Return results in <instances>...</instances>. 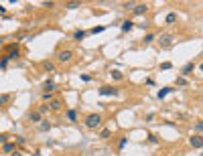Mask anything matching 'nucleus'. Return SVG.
Instances as JSON below:
<instances>
[{"label":"nucleus","mask_w":203,"mask_h":156,"mask_svg":"<svg viewBox=\"0 0 203 156\" xmlns=\"http://www.w3.org/2000/svg\"><path fill=\"white\" fill-rule=\"evenodd\" d=\"M8 57H2V61H0V67H2V69H6V67H8Z\"/></svg>","instance_id":"nucleus-23"},{"label":"nucleus","mask_w":203,"mask_h":156,"mask_svg":"<svg viewBox=\"0 0 203 156\" xmlns=\"http://www.w3.org/2000/svg\"><path fill=\"white\" fill-rule=\"evenodd\" d=\"M102 31H104V27H96V29L89 31V35H98V33H102Z\"/></svg>","instance_id":"nucleus-28"},{"label":"nucleus","mask_w":203,"mask_h":156,"mask_svg":"<svg viewBox=\"0 0 203 156\" xmlns=\"http://www.w3.org/2000/svg\"><path fill=\"white\" fill-rule=\"evenodd\" d=\"M126 144H128V138H120V142H118V152H122V150L126 148Z\"/></svg>","instance_id":"nucleus-17"},{"label":"nucleus","mask_w":203,"mask_h":156,"mask_svg":"<svg viewBox=\"0 0 203 156\" xmlns=\"http://www.w3.org/2000/svg\"><path fill=\"white\" fill-rule=\"evenodd\" d=\"M49 105H51V109H61V99H53Z\"/></svg>","instance_id":"nucleus-20"},{"label":"nucleus","mask_w":203,"mask_h":156,"mask_svg":"<svg viewBox=\"0 0 203 156\" xmlns=\"http://www.w3.org/2000/svg\"><path fill=\"white\" fill-rule=\"evenodd\" d=\"M201 156H203V154H201Z\"/></svg>","instance_id":"nucleus-38"},{"label":"nucleus","mask_w":203,"mask_h":156,"mask_svg":"<svg viewBox=\"0 0 203 156\" xmlns=\"http://www.w3.org/2000/svg\"><path fill=\"white\" fill-rule=\"evenodd\" d=\"M159 41H161V45H163V47H169V45H171V41H173V35H163Z\"/></svg>","instance_id":"nucleus-11"},{"label":"nucleus","mask_w":203,"mask_h":156,"mask_svg":"<svg viewBox=\"0 0 203 156\" xmlns=\"http://www.w3.org/2000/svg\"><path fill=\"white\" fill-rule=\"evenodd\" d=\"M193 69H195V65H193V63H187V65L183 67V71H181V73H183V75H191Z\"/></svg>","instance_id":"nucleus-12"},{"label":"nucleus","mask_w":203,"mask_h":156,"mask_svg":"<svg viewBox=\"0 0 203 156\" xmlns=\"http://www.w3.org/2000/svg\"><path fill=\"white\" fill-rule=\"evenodd\" d=\"M41 116H43V114H41V111L37 109V111H31V114H29V120L37 124V122H43V120H41Z\"/></svg>","instance_id":"nucleus-8"},{"label":"nucleus","mask_w":203,"mask_h":156,"mask_svg":"<svg viewBox=\"0 0 203 156\" xmlns=\"http://www.w3.org/2000/svg\"><path fill=\"white\" fill-rule=\"evenodd\" d=\"M171 91H173V87H163V89H161V91H159V99H163V97H167V95H169Z\"/></svg>","instance_id":"nucleus-13"},{"label":"nucleus","mask_w":203,"mask_h":156,"mask_svg":"<svg viewBox=\"0 0 203 156\" xmlns=\"http://www.w3.org/2000/svg\"><path fill=\"white\" fill-rule=\"evenodd\" d=\"M175 20H177V14H175V12H169V14H167V22L171 25V22H175Z\"/></svg>","instance_id":"nucleus-22"},{"label":"nucleus","mask_w":203,"mask_h":156,"mask_svg":"<svg viewBox=\"0 0 203 156\" xmlns=\"http://www.w3.org/2000/svg\"><path fill=\"white\" fill-rule=\"evenodd\" d=\"M132 27H134V22H132V20H124L122 25H120L122 33H128V31H132Z\"/></svg>","instance_id":"nucleus-10"},{"label":"nucleus","mask_w":203,"mask_h":156,"mask_svg":"<svg viewBox=\"0 0 203 156\" xmlns=\"http://www.w3.org/2000/svg\"><path fill=\"white\" fill-rule=\"evenodd\" d=\"M152 41H154V35H152V33L144 37V43H146V45H148V43H152Z\"/></svg>","instance_id":"nucleus-29"},{"label":"nucleus","mask_w":203,"mask_h":156,"mask_svg":"<svg viewBox=\"0 0 203 156\" xmlns=\"http://www.w3.org/2000/svg\"><path fill=\"white\" fill-rule=\"evenodd\" d=\"M199 69H201V73H203V63H201V65H199Z\"/></svg>","instance_id":"nucleus-37"},{"label":"nucleus","mask_w":203,"mask_h":156,"mask_svg":"<svg viewBox=\"0 0 203 156\" xmlns=\"http://www.w3.org/2000/svg\"><path fill=\"white\" fill-rule=\"evenodd\" d=\"M100 95H118V89L116 87H110V85H104V87H100Z\"/></svg>","instance_id":"nucleus-4"},{"label":"nucleus","mask_w":203,"mask_h":156,"mask_svg":"<svg viewBox=\"0 0 203 156\" xmlns=\"http://www.w3.org/2000/svg\"><path fill=\"white\" fill-rule=\"evenodd\" d=\"M39 130H41V132H49V130H51V124H49V122H41V124H39Z\"/></svg>","instance_id":"nucleus-16"},{"label":"nucleus","mask_w":203,"mask_h":156,"mask_svg":"<svg viewBox=\"0 0 203 156\" xmlns=\"http://www.w3.org/2000/svg\"><path fill=\"white\" fill-rule=\"evenodd\" d=\"M49 109H51V105H47V103H43V105H39V111H41V114H47Z\"/></svg>","instance_id":"nucleus-21"},{"label":"nucleus","mask_w":203,"mask_h":156,"mask_svg":"<svg viewBox=\"0 0 203 156\" xmlns=\"http://www.w3.org/2000/svg\"><path fill=\"white\" fill-rule=\"evenodd\" d=\"M195 132H203V120H199V122L195 124Z\"/></svg>","instance_id":"nucleus-25"},{"label":"nucleus","mask_w":203,"mask_h":156,"mask_svg":"<svg viewBox=\"0 0 203 156\" xmlns=\"http://www.w3.org/2000/svg\"><path fill=\"white\" fill-rule=\"evenodd\" d=\"M71 59H73V51H59V55H57L59 63H69Z\"/></svg>","instance_id":"nucleus-3"},{"label":"nucleus","mask_w":203,"mask_h":156,"mask_svg":"<svg viewBox=\"0 0 203 156\" xmlns=\"http://www.w3.org/2000/svg\"><path fill=\"white\" fill-rule=\"evenodd\" d=\"M8 59H18L20 57V49H18V43H12V45H8V55H6Z\"/></svg>","instance_id":"nucleus-2"},{"label":"nucleus","mask_w":203,"mask_h":156,"mask_svg":"<svg viewBox=\"0 0 203 156\" xmlns=\"http://www.w3.org/2000/svg\"><path fill=\"white\" fill-rule=\"evenodd\" d=\"M146 10H148V4H146V2H142V4H136V6H134V10H132V12L136 14V16H140V14H144Z\"/></svg>","instance_id":"nucleus-6"},{"label":"nucleus","mask_w":203,"mask_h":156,"mask_svg":"<svg viewBox=\"0 0 203 156\" xmlns=\"http://www.w3.org/2000/svg\"><path fill=\"white\" fill-rule=\"evenodd\" d=\"M148 142H152V144H159V138H156V136H152V134H150V136H148Z\"/></svg>","instance_id":"nucleus-31"},{"label":"nucleus","mask_w":203,"mask_h":156,"mask_svg":"<svg viewBox=\"0 0 203 156\" xmlns=\"http://www.w3.org/2000/svg\"><path fill=\"white\" fill-rule=\"evenodd\" d=\"M100 124H102V116H100V114H89V116L85 118V126H87L89 130L100 128Z\"/></svg>","instance_id":"nucleus-1"},{"label":"nucleus","mask_w":203,"mask_h":156,"mask_svg":"<svg viewBox=\"0 0 203 156\" xmlns=\"http://www.w3.org/2000/svg\"><path fill=\"white\" fill-rule=\"evenodd\" d=\"M10 156H22V154H20V152H14V154H10Z\"/></svg>","instance_id":"nucleus-36"},{"label":"nucleus","mask_w":203,"mask_h":156,"mask_svg":"<svg viewBox=\"0 0 203 156\" xmlns=\"http://www.w3.org/2000/svg\"><path fill=\"white\" fill-rule=\"evenodd\" d=\"M67 120H69V122H75V120H77V111H75V109H67Z\"/></svg>","instance_id":"nucleus-14"},{"label":"nucleus","mask_w":203,"mask_h":156,"mask_svg":"<svg viewBox=\"0 0 203 156\" xmlns=\"http://www.w3.org/2000/svg\"><path fill=\"white\" fill-rule=\"evenodd\" d=\"M134 6H136L134 2H124V8H130V10H134Z\"/></svg>","instance_id":"nucleus-33"},{"label":"nucleus","mask_w":203,"mask_h":156,"mask_svg":"<svg viewBox=\"0 0 203 156\" xmlns=\"http://www.w3.org/2000/svg\"><path fill=\"white\" fill-rule=\"evenodd\" d=\"M100 138H110V128L102 130V134H100Z\"/></svg>","instance_id":"nucleus-26"},{"label":"nucleus","mask_w":203,"mask_h":156,"mask_svg":"<svg viewBox=\"0 0 203 156\" xmlns=\"http://www.w3.org/2000/svg\"><path fill=\"white\" fill-rule=\"evenodd\" d=\"M175 83H177V85H187V79H185V77H179Z\"/></svg>","instance_id":"nucleus-30"},{"label":"nucleus","mask_w":203,"mask_h":156,"mask_svg":"<svg viewBox=\"0 0 203 156\" xmlns=\"http://www.w3.org/2000/svg\"><path fill=\"white\" fill-rule=\"evenodd\" d=\"M2 152H4V154H14V152H16L14 142H6V144H2Z\"/></svg>","instance_id":"nucleus-7"},{"label":"nucleus","mask_w":203,"mask_h":156,"mask_svg":"<svg viewBox=\"0 0 203 156\" xmlns=\"http://www.w3.org/2000/svg\"><path fill=\"white\" fill-rule=\"evenodd\" d=\"M43 101H53V91H43Z\"/></svg>","instance_id":"nucleus-18"},{"label":"nucleus","mask_w":203,"mask_h":156,"mask_svg":"<svg viewBox=\"0 0 203 156\" xmlns=\"http://www.w3.org/2000/svg\"><path fill=\"white\" fill-rule=\"evenodd\" d=\"M8 99H10V95H8V93H2V97H0V101H2V103H6Z\"/></svg>","instance_id":"nucleus-32"},{"label":"nucleus","mask_w":203,"mask_h":156,"mask_svg":"<svg viewBox=\"0 0 203 156\" xmlns=\"http://www.w3.org/2000/svg\"><path fill=\"white\" fill-rule=\"evenodd\" d=\"M45 71H49V73H53V71H55V65H53L51 61H45Z\"/></svg>","instance_id":"nucleus-19"},{"label":"nucleus","mask_w":203,"mask_h":156,"mask_svg":"<svg viewBox=\"0 0 203 156\" xmlns=\"http://www.w3.org/2000/svg\"><path fill=\"white\" fill-rule=\"evenodd\" d=\"M81 81H92V75H81Z\"/></svg>","instance_id":"nucleus-35"},{"label":"nucleus","mask_w":203,"mask_h":156,"mask_svg":"<svg viewBox=\"0 0 203 156\" xmlns=\"http://www.w3.org/2000/svg\"><path fill=\"white\" fill-rule=\"evenodd\" d=\"M189 144H191V148H203V138L199 134H195V136L189 138Z\"/></svg>","instance_id":"nucleus-5"},{"label":"nucleus","mask_w":203,"mask_h":156,"mask_svg":"<svg viewBox=\"0 0 203 156\" xmlns=\"http://www.w3.org/2000/svg\"><path fill=\"white\" fill-rule=\"evenodd\" d=\"M53 89H55V81L53 79H47L43 83V91H53Z\"/></svg>","instance_id":"nucleus-9"},{"label":"nucleus","mask_w":203,"mask_h":156,"mask_svg":"<svg viewBox=\"0 0 203 156\" xmlns=\"http://www.w3.org/2000/svg\"><path fill=\"white\" fill-rule=\"evenodd\" d=\"M112 77H114V79H122V73L118 69H114V71H112Z\"/></svg>","instance_id":"nucleus-27"},{"label":"nucleus","mask_w":203,"mask_h":156,"mask_svg":"<svg viewBox=\"0 0 203 156\" xmlns=\"http://www.w3.org/2000/svg\"><path fill=\"white\" fill-rule=\"evenodd\" d=\"M81 4L79 2H69V4H67V8H69V10H75V8H79Z\"/></svg>","instance_id":"nucleus-24"},{"label":"nucleus","mask_w":203,"mask_h":156,"mask_svg":"<svg viewBox=\"0 0 203 156\" xmlns=\"http://www.w3.org/2000/svg\"><path fill=\"white\" fill-rule=\"evenodd\" d=\"M171 67H173L171 63H163V65H161V69H163V71H167V69H171Z\"/></svg>","instance_id":"nucleus-34"},{"label":"nucleus","mask_w":203,"mask_h":156,"mask_svg":"<svg viewBox=\"0 0 203 156\" xmlns=\"http://www.w3.org/2000/svg\"><path fill=\"white\" fill-rule=\"evenodd\" d=\"M85 35H87L85 31H75V33H73V39H75V41H83Z\"/></svg>","instance_id":"nucleus-15"}]
</instances>
